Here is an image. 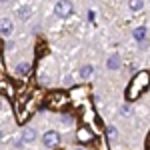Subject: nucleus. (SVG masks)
Instances as JSON below:
<instances>
[{"mask_svg":"<svg viewBox=\"0 0 150 150\" xmlns=\"http://www.w3.org/2000/svg\"><path fill=\"white\" fill-rule=\"evenodd\" d=\"M108 138H116V130L114 128H108Z\"/></svg>","mask_w":150,"mask_h":150,"instance_id":"obj_14","label":"nucleus"},{"mask_svg":"<svg viewBox=\"0 0 150 150\" xmlns=\"http://www.w3.org/2000/svg\"><path fill=\"white\" fill-rule=\"evenodd\" d=\"M28 16H30V8H20V10H18V18H20V20H26Z\"/></svg>","mask_w":150,"mask_h":150,"instance_id":"obj_11","label":"nucleus"},{"mask_svg":"<svg viewBox=\"0 0 150 150\" xmlns=\"http://www.w3.org/2000/svg\"><path fill=\"white\" fill-rule=\"evenodd\" d=\"M92 138H94V134L88 132L86 128H80V130H78V140H80V142H90Z\"/></svg>","mask_w":150,"mask_h":150,"instance_id":"obj_6","label":"nucleus"},{"mask_svg":"<svg viewBox=\"0 0 150 150\" xmlns=\"http://www.w3.org/2000/svg\"><path fill=\"white\" fill-rule=\"evenodd\" d=\"M48 108H62V106H64V104L68 102V96H66V94L64 92H54V94H50V96H48Z\"/></svg>","mask_w":150,"mask_h":150,"instance_id":"obj_2","label":"nucleus"},{"mask_svg":"<svg viewBox=\"0 0 150 150\" xmlns=\"http://www.w3.org/2000/svg\"><path fill=\"white\" fill-rule=\"evenodd\" d=\"M146 150H150V132H148V138H146Z\"/></svg>","mask_w":150,"mask_h":150,"instance_id":"obj_15","label":"nucleus"},{"mask_svg":"<svg viewBox=\"0 0 150 150\" xmlns=\"http://www.w3.org/2000/svg\"><path fill=\"white\" fill-rule=\"evenodd\" d=\"M0 32H2L4 36H10V32H12V22L8 20V18L0 20Z\"/></svg>","mask_w":150,"mask_h":150,"instance_id":"obj_5","label":"nucleus"},{"mask_svg":"<svg viewBox=\"0 0 150 150\" xmlns=\"http://www.w3.org/2000/svg\"><path fill=\"white\" fill-rule=\"evenodd\" d=\"M132 36H134L136 40H144V38H146V30H144V28H136Z\"/></svg>","mask_w":150,"mask_h":150,"instance_id":"obj_9","label":"nucleus"},{"mask_svg":"<svg viewBox=\"0 0 150 150\" xmlns=\"http://www.w3.org/2000/svg\"><path fill=\"white\" fill-rule=\"evenodd\" d=\"M90 74H92V66H84V68L80 70V76H82V78H88Z\"/></svg>","mask_w":150,"mask_h":150,"instance_id":"obj_12","label":"nucleus"},{"mask_svg":"<svg viewBox=\"0 0 150 150\" xmlns=\"http://www.w3.org/2000/svg\"><path fill=\"white\" fill-rule=\"evenodd\" d=\"M34 138H36V130L34 128H26L22 134V140L24 142H34Z\"/></svg>","mask_w":150,"mask_h":150,"instance_id":"obj_8","label":"nucleus"},{"mask_svg":"<svg viewBox=\"0 0 150 150\" xmlns=\"http://www.w3.org/2000/svg\"><path fill=\"white\" fill-rule=\"evenodd\" d=\"M28 70H30V64H26V62H22V64L16 66V72H18V74H26Z\"/></svg>","mask_w":150,"mask_h":150,"instance_id":"obj_10","label":"nucleus"},{"mask_svg":"<svg viewBox=\"0 0 150 150\" xmlns=\"http://www.w3.org/2000/svg\"><path fill=\"white\" fill-rule=\"evenodd\" d=\"M54 12H56V16L64 18V16H68L70 12H72V4H70L68 0H64V2H58L56 6H54Z\"/></svg>","mask_w":150,"mask_h":150,"instance_id":"obj_4","label":"nucleus"},{"mask_svg":"<svg viewBox=\"0 0 150 150\" xmlns=\"http://www.w3.org/2000/svg\"><path fill=\"white\" fill-rule=\"evenodd\" d=\"M42 142H44V146H48V148H56L58 144H60V134L54 132V130H50V132H46L42 136Z\"/></svg>","mask_w":150,"mask_h":150,"instance_id":"obj_3","label":"nucleus"},{"mask_svg":"<svg viewBox=\"0 0 150 150\" xmlns=\"http://www.w3.org/2000/svg\"><path fill=\"white\" fill-rule=\"evenodd\" d=\"M76 150H84V148H76Z\"/></svg>","mask_w":150,"mask_h":150,"instance_id":"obj_16","label":"nucleus"},{"mask_svg":"<svg viewBox=\"0 0 150 150\" xmlns=\"http://www.w3.org/2000/svg\"><path fill=\"white\" fill-rule=\"evenodd\" d=\"M106 66H108L110 70H118V68H120V58L116 56V54H112V56L108 58V62H106Z\"/></svg>","mask_w":150,"mask_h":150,"instance_id":"obj_7","label":"nucleus"},{"mask_svg":"<svg viewBox=\"0 0 150 150\" xmlns=\"http://www.w3.org/2000/svg\"><path fill=\"white\" fill-rule=\"evenodd\" d=\"M148 84H150V74L146 70L134 74V78L130 80V84H128V88H126V100H136L140 94L148 88Z\"/></svg>","mask_w":150,"mask_h":150,"instance_id":"obj_1","label":"nucleus"},{"mask_svg":"<svg viewBox=\"0 0 150 150\" xmlns=\"http://www.w3.org/2000/svg\"><path fill=\"white\" fill-rule=\"evenodd\" d=\"M142 6H144L142 2H130V8H132V10H140Z\"/></svg>","mask_w":150,"mask_h":150,"instance_id":"obj_13","label":"nucleus"}]
</instances>
